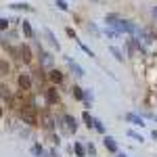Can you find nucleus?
<instances>
[{
  "label": "nucleus",
  "mask_w": 157,
  "mask_h": 157,
  "mask_svg": "<svg viewBox=\"0 0 157 157\" xmlns=\"http://www.w3.org/2000/svg\"><path fill=\"white\" fill-rule=\"evenodd\" d=\"M21 120L27 124V126H36L38 124V117H36V109L34 107H27L21 111Z\"/></svg>",
  "instance_id": "f257e3e1"
},
{
  "label": "nucleus",
  "mask_w": 157,
  "mask_h": 157,
  "mask_svg": "<svg viewBox=\"0 0 157 157\" xmlns=\"http://www.w3.org/2000/svg\"><path fill=\"white\" fill-rule=\"evenodd\" d=\"M55 124H57V120L50 115L48 111H44V113L40 115V126H42L44 130H52V128H55Z\"/></svg>",
  "instance_id": "f03ea898"
},
{
  "label": "nucleus",
  "mask_w": 157,
  "mask_h": 157,
  "mask_svg": "<svg viewBox=\"0 0 157 157\" xmlns=\"http://www.w3.org/2000/svg\"><path fill=\"white\" fill-rule=\"evenodd\" d=\"M63 121H65V128H67V132H75L78 130V121H75V117H71V115H65L63 117Z\"/></svg>",
  "instance_id": "7ed1b4c3"
},
{
  "label": "nucleus",
  "mask_w": 157,
  "mask_h": 157,
  "mask_svg": "<svg viewBox=\"0 0 157 157\" xmlns=\"http://www.w3.org/2000/svg\"><path fill=\"white\" fill-rule=\"evenodd\" d=\"M19 59L23 61V63H29L32 61V52H29V48L25 44H21V48H19Z\"/></svg>",
  "instance_id": "20e7f679"
},
{
  "label": "nucleus",
  "mask_w": 157,
  "mask_h": 157,
  "mask_svg": "<svg viewBox=\"0 0 157 157\" xmlns=\"http://www.w3.org/2000/svg\"><path fill=\"white\" fill-rule=\"evenodd\" d=\"M17 82H19V86H21V90H29V86H32V80H29V75H19V80H17Z\"/></svg>",
  "instance_id": "39448f33"
},
{
  "label": "nucleus",
  "mask_w": 157,
  "mask_h": 157,
  "mask_svg": "<svg viewBox=\"0 0 157 157\" xmlns=\"http://www.w3.org/2000/svg\"><path fill=\"white\" fill-rule=\"evenodd\" d=\"M40 65H44V67H50L52 65V57H50L48 52H42L40 50Z\"/></svg>",
  "instance_id": "423d86ee"
},
{
  "label": "nucleus",
  "mask_w": 157,
  "mask_h": 157,
  "mask_svg": "<svg viewBox=\"0 0 157 157\" xmlns=\"http://www.w3.org/2000/svg\"><path fill=\"white\" fill-rule=\"evenodd\" d=\"M46 101H48L50 105L59 101V94H57V88H48V90H46Z\"/></svg>",
  "instance_id": "0eeeda50"
},
{
  "label": "nucleus",
  "mask_w": 157,
  "mask_h": 157,
  "mask_svg": "<svg viewBox=\"0 0 157 157\" xmlns=\"http://www.w3.org/2000/svg\"><path fill=\"white\" fill-rule=\"evenodd\" d=\"M50 82H55V84H59V82H63V73L59 71V69H52V71L48 73Z\"/></svg>",
  "instance_id": "6e6552de"
},
{
  "label": "nucleus",
  "mask_w": 157,
  "mask_h": 157,
  "mask_svg": "<svg viewBox=\"0 0 157 157\" xmlns=\"http://www.w3.org/2000/svg\"><path fill=\"white\" fill-rule=\"evenodd\" d=\"M67 63H69V67H71V71L75 73V75H78V78H82V75H84V69H82V67H80V65H78V63H73L71 59H67Z\"/></svg>",
  "instance_id": "1a4fd4ad"
},
{
  "label": "nucleus",
  "mask_w": 157,
  "mask_h": 157,
  "mask_svg": "<svg viewBox=\"0 0 157 157\" xmlns=\"http://www.w3.org/2000/svg\"><path fill=\"white\" fill-rule=\"evenodd\" d=\"M105 147H107L111 153H117V143H115L111 136H107V138H105Z\"/></svg>",
  "instance_id": "9d476101"
},
{
  "label": "nucleus",
  "mask_w": 157,
  "mask_h": 157,
  "mask_svg": "<svg viewBox=\"0 0 157 157\" xmlns=\"http://www.w3.org/2000/svg\"><path fill=\"white\" fill-rule=\"evenodd\" d=\"M128 50H130L132 57H136L138 55V42L136 40H128Z\"/></svg>",
  "instance_id": "9b49d317"
},
{
  "label": "nucleus",
  "mask_w": 157,
  "mask_h": 157,
  "mask_svg": "<svg viewBox=\"0 0 157 157\" xmlns=\"http://www.w3.org/2000/svg\"><path fill=\"white\" fill-rule=\"evenodd\" d=\"M46 38H48V42H50V44H52L55 48L59 50V42L55 40V36H52V32H50V29H46Z\"/></svg>",
  "instance_id": "f8f14e48"
},
{
  "label": "nucleus",
  "mask_w": 157,
  "mask_h": 157,
  "mask_svg": "<svg viewBox=\"0 0 157 157\" xmlns=\"http://www.w3.org/2000/svg\"><path fill=\"white\" fill-rule=\"evenodd\" d=\"M6 73H9V63L0 59V78H2V75H6Z\"/></svg>",
  "instance_id": "ddd939ff"
},
{
  "label": "nucleus",
  "mask_w": 157,
  "mask_h": 157,
  "mask_svg": "<svg viewBox=\"0 0 157 157\" xmlns=\"http://www.w3.org/2000/svg\"><path fill=\"white\" fill-rule=\"evenodd\" d=\"M21 27H23V34H25L27 38L34 36V32H32V27H29V23H27V21H23V25H21Z\"/></svg>",
  "instance_id": "4468645a"
},
{
  "label": "nucleus",
  "mask_w": 157,
  "mask_h": 157,
  "mask_svg": "<svg viewBox=\"0 0 157 157\" xmlns=\"http://www.w3.org/2000/svg\"><path fill=\"white\" fill-rule=\"evenodd\" d=\"M11 9H15V11H21V9H23V11H34L29 4H11Z\"/></svg>",
  "instance_id": "2eb2a0df"
},
{
  "label": "nucleus",
  "mask_w": 157,
  "mask_h": 157,
  "mask_svg": "<svg viewBox=\"0 0 157 157\" xmlns=\"http://www.w3.org/2000/svg\"><path fill=\"white\" fill-rule=\"evenodd\" d=\"M71 90H73V97H75V98H84V92H82V88H78V86H73Z\"/></svg>",
  "instance_id": "dca6fc26"
},
{
  "label": "nucleus",
  "mask_w": 157,
  "mask_h": 157,
  "mask_svg": "<svg viewBox=\"0 0 157 157\" xmlns=\"http://www.w3.org/2000/svg\"><path fill=\"white\" fill-rule=\"evenodd\" d=\"M84 121H86V126H88V128H90V126H94V120L90 117V113H88V111L84 113Z\"/></svg>",
  "instance_id": "f3484780"
},
{
  "label": "nucleus",
  "mask_w": 157,
  "mask_h": 157,
  "mask_svg": "<svg viewBox=\"0 0 157 157\" xmlns=\"http://www.w3.org/2000/svg\"><path fill=\"white\" fill-rule=\"evenodd\" d=\"M0 97H4L6 101L11 98V92H9V88H4V86H0Z\"/></svg>",
  "instance_id": "a211bd4d"
},
{
  "label": "nucleus",
  "mask_w": 157,
  "mask_h": 157,
  "mask_svg": "<svg viewBox=\"0 0 157 157\" xmlns=\"http://www.w3.org/2000/svg\"><path fill=\"white\" fill-rule=\"evenodd\" d=\"M128 120H130V121H134L136 126H143V120H140V117H136V115H132V113L128 115Z\"/></svg>",
  "instance_id": "6ab92c4d"
},
{
  "label": "nucleus",
  "mask_w": 157,
  "mask_h": 157,
  "mask_svg": "<svg viewBox=\"0 0 157 157\" xmlns=\"http://www.w3.org/2000/svg\"><path fill=\"white\" fill-rule=\"evenodd\" d=\"M57 9H59V11H67L69 6H67V2H63V0H57Z\"/></svg>",
  "instance_id": "aec40b11"
},
{
  "label": "nucleus",
  "mask_w": 157,
  "mask_h": 157,
  "mask_svg": "<svg viewBox=\"0 0 157 157\" xmlns=\"http://www.w3.org/2000/svg\"><path fill=\"white\" fill-rule=\"evenodd\" d=\"M73 149H75V153H78V157H84V147H82V145H75Z\"/></svg>",
  "instance_id": "412c9836"
},
{
  "label": "nucleus",
  "mask_w": 157,
  "mask_h": 157,
  "mask_svg": "<svg viewBox=\"0 0 157 157\" xmlns=\"http://www.w3.org/2000/svg\"><path fill=\"white\" fill-rule=\"evenodd\" d=\"M94 128H97L98 132H103V130H105V128H103V124H101L98 120H94Z\"/></svg>",
  "instance_id": "4be33fe9"
},
{
  "label": "nucleus",
  "mask_w": 157,
  "mask_h": 157,
  "mask_svg": "<svg viewBox=\"0 0 157 157\" xmlns=\"http://www.w3.org/2000/svg\"><path fill=\"white\" fill-rule=\"evenodd\" d=\"M32 151H34L36 155H42V147H40V145H34V149H32Z\"/></svg>",
  "instance_id": "5701e85b"
},
{
  "label": "nucleus",
  "mask_w": 157,
  "mask_h": 157,
  "mask_svg": "<svg viewBox=\"0 0 157 157\" xmlns=\"http://www.w3.org/2000/svg\"><path fill=\"white\" fill-rule=\"evenodd\" d=\"M111 52L115 55V59H117V61H121V52H120V50H117V48H111Z\"/></svg>",
  "instance_id": "b1692460"
},
{
  "label": "nucleus",
  "mask_w": 157,
  "mask_h": 157,
  "mask_svg": "<svg viewBox=\"0 0 157 157\" xmlns=\"http://www.w3.org/2000/svg\"><path fill=\"white\" fill-rule=\"evenodd\" d=\"M6 25H9L6 19H0V29H6Z\"/></svg>",
  "instance_id": "393cba45"
},
{
  "label": "nucleus",
  "mask_w": 157,
  "mask_h": 157,
  "mask_svg": "<svg viewBox=\"0 0 157 157\" xmlns=\"http://www.w3.org/2000/svg\"><path fill=\"white\" fill-rule=\"evenodd\" d=\"M153 15H155V19H157V9H153Z\"/></svg>",
  "instance_id": "a878e982"
},
{
  "label": "nucleus",
  "mask_w": 157,
  "mask_h": 157,
  "mask_svg": "<svg viewBox=\"0 0 157 157\" xmlns=\"http://www.w3.org/2000/svg\"><path fill=\"white\" fill-rule=\"evenodd\" d=\"M0 117H2V107H0Z\"/></svg>",
  "instance_id": "bb28decb"
},
{
  "label": "nucleus",
  "mask_w": 157,
  "mask_h": 157,
  "mask_svg": "<svg viewBox=\"0 0 157 157\" xmlns=\"http://www.w3.org/2000/svg\"><path fill=\"white\" fill-rule=\"evenodd\" d=\"M117 157H126V155H117Z\"/></svg>",
  "instance_id": "cd10ccee"
}]
</instances>
